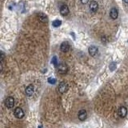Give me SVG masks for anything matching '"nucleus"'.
<instances>
[{
	"instance_id": "7ed1b4c3",
	"label": "nucleus",
	"mask_w": 128,
	"mask_h": 128,
	"mask_svg": "<svg viewBox=\"0 0 128 128\" xmlns=\"http://www.w3.org/2000/svg\"><path fill=\"white\" fill-rule=\"evenodd\" d=\"M14 114L17 118H22L24 116V111H23V110L22 108H20V107H17V108L15 110Z\"/></svg>"
},
{
	"instance_id": "f03ea898",
	"label": "nucleus",
	"mask_w": 128,
	"mask_h": 128,
	"mask_svg": "<svg viewBox=\"0 0 128 128\" xmlns=\"http://www.w3.org/2000/svg\"><path fill=\"white\" fill-rule=\"evenodd\" d=\"M5 105L7 108H12L15 105V99L13 97H8L5 100Z\"/></svg>"
},
{
	"instance_id": "0eeeda50",
	"label": "nucleus",
	"mask_w": 128,
	"mask_h": 128,
	"mask_svg": "<svg viewBox=\"0 0 128 128\" xmlns=\"http://www.w3.org/2000/svg\"><path fill=\"white\" fill-rule=\"evenodd\" d=\"M118 114L121 118H125L127 114V110L124 107H121L118 111Z\"/></svg>"
},
{
	"instance_id": "a211bd4d",
	"label": "nucleus",
	"mask_w": 128,
	"mask_h": 128,
	"mask_svg": "<svg viewBox=\"0 0 128 128\" xmlns=\"http://www.w3.org/2000/svg\"><path fill=\"white\" fill-rule=\"evenodd\" d=\"M123 2H124L125 3H127V4H128V0H123Z\"/></svg>"
},
{
	"instance_id": "2eb2a0df",
	"label": "nucleus",
	"mask_w": 128,
	"mask_h": 128,
	"mask_svg": "<svg viewBox=\"0 0 128 128\" xmlns=\"http://www.w3.org/2000/svg\"><path fill=\"white\" fill-rule=\"evenodd\" d=\"M51 62L54 64V65H55V66H57L58 65V62H57V59H56V57H54L53 58V59H52V61H51Z\"/></svg>"
},
{
	"instance_id": "9b49d317",
	"label": "nucleus",
	"mask_w": 128,
	"mask_h": 128,
	"mask_svg": "<svg viewBox=\"0 0 128 128\" xmlns=\"http://www.w3.org/2000/svg\"><path fill=\"white\" fill-rule=\"evenodd\" d=\"M88 52L90 54V55L95 56L96 55V54L98 53V48L95 46H90L88 49Z\"/></svg>"
},
{
	"instance_id": "f8f14e48",
	"label": "nucleus",
	"mask_w": 128,
	"mask_h": 128,
	"mask_svg": "<svg viewBox=\"0 0 128 128\" xmlns=\"http://www.w3.org/2000/svg\"><path fill=\"white\" fill-rule=\"evenodd\" d=\"M26 94L28 96L32 95L34 94V87L33 85H29V86L26 88Z\"/></svg>"
},
{
	"instance_id": "f257e3e1",
	"label": "nucleus",
	"mask_w": 128,
	"mask_h": 128,
	"mask_svg": "<svg viewBox=\"0 0 128 128\" xmlns=\"http://www.w3.org/2000/svg\"><path fill=\"white\" fill-rule=\"evenodd\" d=\"M68 90V84L66 82H60L59 85V91L61 94H63L65 92L67 91Z\"/></svg>"
},
{
	"instance_id": "ddd939ff",
	"label": "nucleus",
	"mask_w": 128,
	"mask_h": 128,
	"mask_svg": "<svg viewBox=\"0 0 128 128\" xmlns=\"http://www.w3.org/2000/svg\"><path fill=\"white\" fill-rule=\"evenodd\" d=\"M39 19L42 22H47V20H48L47 17H46L44 14H40L39 15Z\"/></svg>"
},
{
	"instance_id": "9d476101",
	"label": "nucleus",
	"mask_w": 128,
	"mask_h": 128,
	"mask_svg": "<svg viewBox=\"0 0 128 128\" xmlns=\"http://www.w3.org/2000/svg\"><path fill=\"white\" fill-rule=\"evenodd\" d=\"M118 10L116 8H112L111 10V12H110V16L112 19H116L118 18Z\"/></svg>"
},
{
	"instance_id": "f3484780",
	"label": "nucleus",
	"mask_w": 128,
	"mask_h": 128,
	"mask_svg": "<svg viewBox=\"0 0 128 128\" xmlns=\"http://www.w3.org/2000/svg\"><path fill=\"white\" fill-rule=\"evenodd\" d=\"M80 1L82 2V3H83V4H87V3L89 2V0H80Z\"/></svg>"
},
{
	"instance_id": "20e7f679",
	"label": "nucleus",
	"mask_w": 128,
	"mask_h": 128,
	"mask_svg": "<svg viewBox=\"0 0 128 128\" xmlns=\"http://www.w3.org/2000/svg\"><path fill=\"white\" fill-rule=\"evenodd\" d=\"M58 70H59V72L60 74L64 75V74H66L67 72V71H68V67H67L66 64L61 63L59 65V67H58Z\"/></svg>"
},
{
	"instance_id": "39448f33",
	"label": "nucleus",
	"mask_w": 128,
	"mask_h": 128,
	"mask_svg": "<svg viewBox=\"0 0 128 128\" xmlns=\"http://www.w3.org/2000/svg\"><path fill=\"white\" fill-rule=\"evenodd\" d=\"M78 119L80 121H84L87 117V113L86 111V110H80L79 112H78Z\"/></svg>"
},
{
	"instance_id": "423d86ee",
	"label": "nucleus",
	"mask_w": 128,
	"mask_h": 128,
	"mask_svg": "<svg viewBox=\"0 0 128 128\" xmlns=\"http://www.w3.org/2000/svg\"><path fill=\"white\" fill-rule=\"evenodd\" d=\"M98 3L95 1H91V3H90V10H91L92 13H95L96 11L98 10Z\"/></svg>"
},
{
	"instance_id": "dca6fc26",
	"label": "nucleus",
	"mask_w": 128,
	"mask_h": 128,
	"mask_svg": "<svg viewBox=\"0 0 128 128\" xmlns=\"http://www.w3.org/2000/svg\"><path fill=\"white\" fill-rule=\"evenodd\" d=\"M48 81H49V82H50V83H52V84H55V78H49L48 79Z\"/></svg>"
},
{
	"instance_id": "6e6552de",
	"label": "nucleus",
	"mask_w": 128,
	"mask_h": 128,
	"mask_svg": "<svg viewBox=\"0 0 128 128\" xmlns=\"http://www.w3.org/2000/svg\"><path fill=\"white\" fill-rule=\"evenodd\" d=\"M60 14L63 16H67V15L69 14V8L66 4L62 5L61 7H60Z\"/></svg>"
},
{
	"instance_id": "1a4fd4ad",
	"label": "nucleus",
	"mask_w": 128,
	"mask_h": 128,
	"mask_svg": "<svg viewBox=\"0 0 128 128\" xmlns=\"http://www.w3.org/2000/svg\"><path fill=\"white\" fill-rule=\"evenodd\" d=\"M60 50L62 52H67L70 50V44L67 42H63L60 46Z\"/></svg>"
},
{
	"instance_id": "4468645a",
	"label": "nucleus",
	"mask_w": 128,
	"mask_h": 128,
	"mask_svg": "<svg viewBox=\"0 0 128 128\" xmlns=\"http://www.w3.org/2000/svg\"><path fill=\"white\" fill-rule=\"evenodd\" d=\"M62 22L60 20H55L53 22H52V25L54 27H59V26H61Z\"/></svg>"
}]
</instances>
